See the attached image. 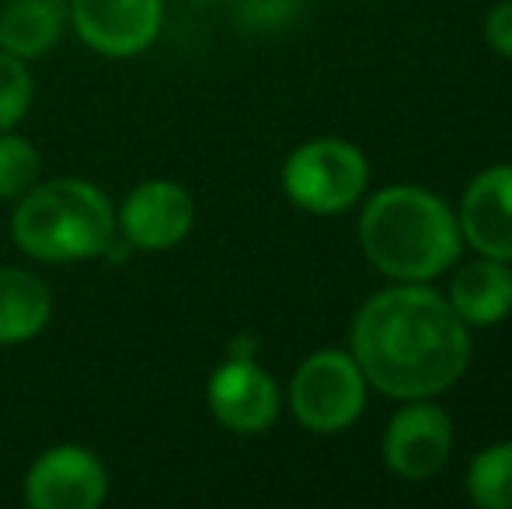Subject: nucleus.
<instances>
[{"mask_svg":"<svg viewBox=\"0 0 512 509\" xmlns=\"http://www.w3.org/2000/svg\"><path fill=\"white\" fill-rule=\"evenodd\" d=\"M352 356L387 398H432L464 377L471 335L436 290L394 286L363 304L352 325Z\"/></svg>","mask_w":512,"mask_h":509,"instance_id":"1","label":"nucleus"},{"mask_svg":"<svg viewBox=\"0 0 512 509\" xmlns=\"http://www.w3.org/2000/svg\"><path fill=\"white\" fill-rule=\"evenodd\" d=\"M363 252L384 276L425 283L446 272L460 255V220L432 192L418 185H391L366 203L359 217Z\"/></svg>","mask_w":512,"mask_h":509,"instance_id":"2","label":"nucleus"},{"mask_svg":"<svg viewBox=\"0 0 512 509\" xmlns=\"http://www.w3.org/2000/svg\"><path fill=\"white\" fill-rule=\"evenodd\" d=\"M11 234L39 262H88L115 245V206L84 178L39 182L18 199Z\"/></svg>","mask_w":512,"mask_h":509,"instance_id":"3","label":"nucleus"},{"mask_svg":"<svg viewBox=\"0 0 512 509\" xmlns=\"http://www.w3.org/2000/svg\"><path fill=\"white\" fill-rule=\"evenodd\" d=\"M370 182L363 150L349 140L321 136L297 147L283 164V189L300 210L331 217L359 203Z\"/></svg>","mask_w":512,"mask_h":509,"instance_id":"4","label":"nucleus"},{"mask_svg":"<svg viewBox=\"0 0 512 509\" xmlns=\"http://www.w3.org/2000/svg\"><path fill=\"white\" fill-rule=\"evenodd\" d=\"M290 405L310 433H342L363 415L366 377L356 356L321 349L297 370L290 384Z\"/></svg>","mask_w":512,"mask_h":509,"instance_id":"5","label":"nucleus"},{"mask_svg":"<svg viewBox=\"0 0 512 509\" xmlns=\"http://www.w3.org/2000/svg\"><path fill=\"white\" fill-rule=\"evenodd\" d=\"M21 496L32 509H98L108 496V471L91 447L56 443L25 471Z\"/></svg>","mask_w":512,"mask_h":509,"instance_id":"6","label":"nucleus"},{"mask_svg":"<svg viewBox=\"0 0 512 509\" xmlns=\"http://www.w3.org/2000/svg\"><path fill=\"white\" fill-rule=\"evenodd\" d=\"M192 224H196V199L171 178H150L136 185L115 213V231L129 248L140 252H164L182 245Z\"/></svg>","mask_w":512,"mask_h":509,"instance_id":"7","label":"nucleus"},{"mask_svg":"<svg viewBox=\"0 0 512 509\" xmlns=\"http://www.w3.org/2000/svg\"><path fill=\"white\" fill-rule=\"evenodd\" d=\"M70 21L95 53L136 56L161 35L164 0H70Z\"/></svg>","mask_w":512,"mask_h":509,"instance_id":"8","label":"nucleus"},{"mask_svg":"<svg viewBox=\"0 0 512 509\" xmlns=\"http://www.w3.org/2000/svg\"><path fill=\"white\" fill-rule=\"evenodd\" d=\"M209 408L216 422L230 433L255 436L276 422L279 387L255 363V356H230L209 377Z\"/></svg>","mask_w":512,"mask_h":509,"instance_id":"9","label":"nucleus"},{"mask_svg":"<svg viewBox=\"0 0 512 509\" xmlns=\"http://www.w3.org/2000/svg\"><path fill=\"white\" fill-rule=\"evenodd\" d=\"M453 447V426L450 415L439 405L415 398L391 419L384 436V457L394 475L422 482L432 478L446 464Z\"/></svg>","mask_w":512,"mask_h":509,"instance_id":"10","label":"nucleus"},{"mask_svg":"<svg viewBox=\"0 0 512 509\" xmlns=\"http://www.w3.org/2000/svg\"><path fill=\"white\" fill-rule=\"evenodd\" d=\"M460 234L485 258H512V164L474 175L460 203Z\"/></svg>","mask_w":512,"mask_h":509,"instance_id":"11","label":"nucleus"},{"mask_svg":"<svg viewBox=\"0 0 512 509\" xmlns=\"http://www.w3.org/2000/svg\"><path fill=\"white\" fill-rule=\"evenodd\" d=\"M450 307L464 325H499L512 314V272L502 258L467 262L453 276Z\"/></svg>","mask_w":512,"mask_h":509,"instance_id":"12","label":"nucleus"},{"mask_svg":"<svg viewBox=\"0 0 512 509\" xmlns=\"http://www.w3.org/2000/svg\"><path fill=\"white\" fill-rule=\"evenodd\" d=\"M53 318V293L25 269H0V346L32 342Z\"/></svg>","mask_w":512,"mask_h":509,"instance_id":"13","label":"nucleus"},{"mask_svg":"<svg viewBox=\"0 0 512 509\" xmlns=\"http://www.w3.org/2000/svg\"><path fill=\"white\" fill-rule=\"evenodd\" d=\"M67 25L60 0H7L0 7V49L21 60L49 53Z\"/></svg>","mask_w":512,"mask_h":509,"instance_id":"14","label":"nucleus"},{"mask_svg":"<svg viewBox=\"0 0 512 509\" xmlns=\"http://www.w3.org/2000/svg\"><path fill=\"white\" fill-rule=\"evenodd\" d=\"M467 492L485 509H512V440L481 450L467 471Z\"/></svg>","mask_w":512,"mask_h":509,"instance_id":"15","label":"nucleus"},{"mask_svg":"<svg viewBox=\"0 0 512 509\" xmlns=\"http://www.w3.org/2000/svg\"><path fill=\"white\" fill-rule=\"evenodd\" d=\"M42 157L32 140L18 136L14 129L0 133V199L18 203L32 185H39Z\"/></svg>","mask_w":512,"mask_h":509,"instance_id":"16","label":"nucleus"},{"mask_svg":"<svg viewBox=\"0 0 512 509\" xmlns=\"http://www.w3.org/2000/svg\"><path fill=\"white\" fill-rule=\"evenodd\" d=\"M32 98H35V77L28 70V60L0 49V133L14 129L28 116Z\"/></svg>","mask_w":512,"mask_h":509,"instance_id":"17","label":"nucleus"},{"mask_svg":"<svg viewBox=\"0 0 512 509\" xmlns=\"http://www.w3.org/2000/svg\"><path fill=\"white\" fill-rule=\"evenodd\" d=\"M485 39L495 53L512 60V0H502V4L492 7V14L485 18Z\"/></svg>","mask_w":512,"mask_h":509,"instance_id":"18","label":"nucleus"}]
</instances>
